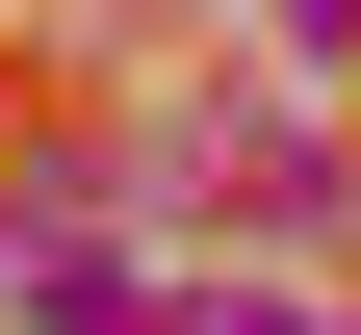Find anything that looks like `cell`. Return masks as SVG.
Instances as JSON below:
<instances>
[{
    "label": "cell",
    "mask_w": 361,
    "mask_h": 335,
    "mask_svg": "<svg viewBox=\"0 0 361 335\" xmlns=\"http://www.w3.org/2000/svg\"><path fill=\"white\" fill-rule=\"evenodd\" d=\"M26 335H129V258H104V207H26Z\"/></svg>",
    "instance_id": "6da1fadb"
},
{
    "label": "cell",
    "mask_w": 361,
    "mask_h": 335,
    "mask_svg": "<svg viewBox=\"0 0 361 335\" xmlns=\"http://www.w3.org/2000/svg\"><path fill=\"white\" fill-rule=\"evenodd\" d=\"M207 335H336V310H207Z\"/></svg>",
    "instance_id": "7a4b0ae2"
}]
</instances>
